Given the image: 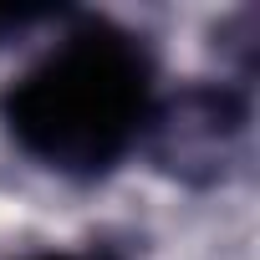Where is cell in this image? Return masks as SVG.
<instances>
[{"instance_id":"obj_1","label":"cell","mask_w":260,"mask_h":260,"mask_svg":"<svg viewBox=\"0 0 260 260\" xmlns=\"http://www.w3.org/2000/svg\"><path fill=\"white\" fill-rule=\"evenodd\" d=\"M0 122L36 164L97 179L133 153L153 122V51L117 21L82 16L0 92Z\"/></svg>"},{"instance_id":"obj_2","label":"cell","mask_w":260,"mask_h":260,"mask_svg":"<svg viewBox=\"0 0 260 260\" xmlns=\"http://www.w3.org/2000/svg\"><path fill=\"white\" fill-rule=\"evenodd\" d=\"M26 260H117V255H107V250H41Z\"/></svg>"}]
</instances>
